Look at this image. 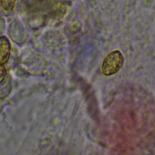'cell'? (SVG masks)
Segmentation results:
<instances>
[{"mask_svg": "<svg viewBox=\"0 0 155 155\" xmlns=\"http://www.w3.org/2000/svg\"><path fill=\"white\" fill-rule=\"evenodd\" d=\"M124 62V58L119 51H114L110 53L102 64V71L107 76L112 75L117 73L122 67Z\"/></svg>", "mask_w": 155, "mask_h": 155, "instance_id": "cell-1", "label": "cell"}, {"mask_svg": "<svg viewBox=\"0 0 155 155\" xmlns=\"http://www.w3.org/2000/svg\"><path fill=\"white\" fill-rule=\"evenodd\" d=\"M11 44L5 36H0V64H6L10 56Z\"/></svg>", "mask_w": 155, "mask_h": 155, "instance_id": "cell-2", "label": "cell"}, {"mask_svg": "<svg viewBox=\"0 0 155 155\" xmlns=\"http://www.w3.org/2000/svg\"><path fill=\"white\" fill-rule=\"evenodd\" d=\"M7 71L4 65L0 64V84L4 82L6 76Z\"/></svg>", "mask_w": 155, "mask_h": 155, "instance_id": "cell-4", "label": "cell"}, {"mask_svg": "<svg viewBox=\"0 0 155 155\" xmlns=\"http://www.w3.org/2000/svg\"><path fill=\"white\" fill-rule=\"evenodd\" d=\"M17 0H0V6L6 12H12L16 5Z\"/></svg>", "mask_w": 155, "mask_h": 155, "instance_id": "cell-3", "label": "cell"}]
</instances>
